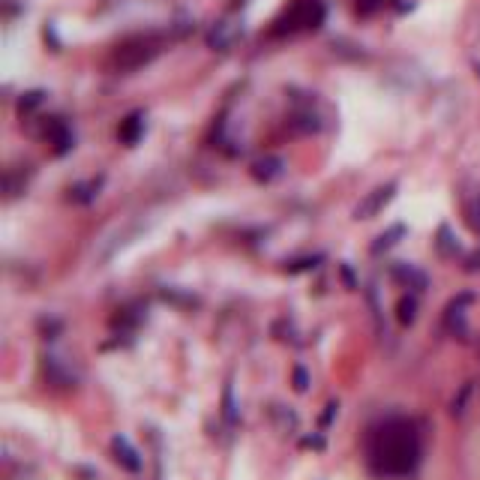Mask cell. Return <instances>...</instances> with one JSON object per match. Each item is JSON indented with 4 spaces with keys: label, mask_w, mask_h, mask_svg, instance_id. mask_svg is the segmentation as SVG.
Returning a JSON list of instances; mask_svg holds the SVG:
<instances>
[{
    "label": "cell",
    "mask_w": 480,
    "mask_h": 480,
    "mask_svg": "<svg viewBox=\"0 0 480 480\" xmlns=\"http://www.w3.org/2000/svg\"><path fill=\"white\" fill-rule=\"evenodd\" d=\"M420 459V438L411 420L391 418L369 436V465L382 477H409Z\"/></svg>",
    "instance_id": "obj_1"
},
{
    "label": "cell",
    "mask_w": 480,
    "mask_h": 480,
    "mask_svg": "<svg viewBox=\"0 0 480 480\" xmlns=\"http://www.w3.org/2000/svg\"><path fill=\"white\" fill-rule=\"evenodd\" d=\"M393 195H396V184H393V180H391V184H384V186H378V189H373V193H369L364 202L357 204L355 220H373V216H378L387 204L393 202Z\"/></svg>",
    "instance_id": "obj_2"
},
{
    "label": "cell",
    "mask_w": 480,
    "mask_h": 480,
    "mask_svg": "<svg viewBox=\"0 0 480 480\" xmlns=\"http://www.w3.org/2000/svg\"><path fill=\"white\" fill-rule=\"evenodd\" d=\"M474 301V294L472 292H465V294H459L454 297V301L447 303V310H445V324H447V330L454 333L456 339H468V321H465V306Z\"/></svg>",
    "instance_id": "obj_3"
},
{
    "label": "cell",
    "mask_w": 480,
    "mask_h": 480,
    "mask_svg": "<svg viewBox=\"0 0 480 480\" xmlns=\"http://www.w3.org/2000/svg\"><path fill=\"white\" fill-rule=\"evenodd\" d=\"M153 54H157V48H153V42H144V39H139V42H130V45H123L121 51H117V63H121L123 69H139V66H144Z\"/></svg>",
    "instance_id": "obj_4"
},
{
    "label": "cell",
    "mask_w": 480,
    "mask_h": 480,
    "mask_svg": "<svg viewBox=\"0 0 480 480\" xmlns=\"http://www.w3.org/2000/svg\"><path fill=\"white\" fill-rule=\"evenodd\" d=\"M112 454H114L117 463L126 468V472H141V456H139V450L130 445V438H126V436H114L112 438Z\"/></svg>",
    "instance_id": "obj_5"
},
{
    "label": "cell",
    "mask_w": 480,
    "mask_h": 480,
    "mask_svg": "<svg viewBox=\"0 0 480 480\" xmlns=\"http://www.w3.org/2000/svg\"><path fill=\"white\" fill-rule=\"evenodd\" d=\"M391 274H393L396 279H400L402 285L414 288V292H427V285H429V276L423 274V270H418L414 265H405V261H396Z\"/></svg>",
    "instance_id": "obj_6"
},
{
    "label": "cell",
    "mask_w": 480,
    "mask_h": 480,
    "mask_svg": "<svg viewBox=\"0 0 480 480\" xmlns=\"http://www.w3.org/2000/svg\"><path fill=\"white\" fill-rule=\"evenodd\" d=\"M45 139L54 144V153H66L72 148V135L66 130V123L57 121V117H48V121H45Z\"/></svg>",
    "instance_id": "obj_7"
},
{
    "label": "cell",
    "mask_w": 480,
    "mask_h": 480,
    "mask_svg": "<svg viewBox=\"0 0 480 480\" xmlns=\"http://www.w3.org/2000/svg\"><path fill=\"white\" fill-rule=\"evenodd\" d=\"M45 375H48V382L57 384V387H72V384H75V375H72L69 369H63V364L57 357H45Z\"/></svg>",
    "instance_id": "obj_8"
},
{
    "label": "cell",
    "mask_w": 480,
    "mask_h": 480,
    "mask_svg": "<svg viewBox=\"0 0 480 480\" xmlns=\"http://www.w3.org/2000/svg\"><path fill=\"white\" fill-rule=\"evenodd\" d=\"M141 132H144V117L135 112V114H130L121 123V132H117V139H121L123 144H135V141L141 139Z\"/></svg>",
    "instance_id": "obj_9"
},
{
    "label": "cell",
    "mask_w": 480,
    "mask_h": 480,
    "mask_svg": "<svg viewBox=\"0 0 480 480\" xmlns=\"http://www.w3.org/2000/svg\"><path fill=\"white\" fill-rule=\"evenodd\" d=\"M436 247H438L441 256H450V258L459 256V240H456V234H454V229H450V225H441V229H438Z\"/></svg>",
    "instance_id": "obj_10"
},
{
    "label": "cell",
    "mask_w": 480,
    "mask_h": 480,
    "mask_svg": "<svg viewBox=\"0 0 480 480\" xmlns=\"http://www.w3.org/2000/svg\"><path fill=\"white\" fill-rule=\"evenodd\" d=\"M252 175H256L258 180H274L283 175V159L270 157V159H258L256 166H252Z\"/></svg>",
    "instance_id": "obj_11"
},
{
    "label": "cell",
    "mask_w": 480,
    "mask_h": 480,
    "mask_svg": "<svg viewBox=\"0 0 480 480\" xmlns=\"http://www.w3.org/2000/svg\"><path fill=\"white\" fill-rule=\"evenodd\" d=\"M396 319H400V324H414V319H418V297L414 294H405L400 297V303H396Z\"/></svg>",
    "instance_id": "obj_12"
},
{
    "label": "cell",
    "mask_w": 480,
    "mask_h": 480,
    "mask_svg": "<svg viewBox=\"0 0 480 480\" xmlns=\"http://www.w3.org/2000/svg\"><path fill=\"white\" fill-rule=\"evenodd\" d=\"M472 393H474V382H465L459 387V393L454 396V402H450V414H454V418H463L465 414V405L472 400Z\"/></svg>",
    "instance_id": "obj_13"
},
{
    "label": "cell",
    "mask_w": 480,
    "mask_h": 480,
    "mask_svg": "<svg viewBox=\"0 0 480 480\" xmlns=\"http://www.w3.org/2000/svg\"><path fill=\"white\" fill-rule=\"evenodd\" d=\"M402 234H405V225H393V229H387L384 234H378V240L373 243V252H375V256H378V252L391 249V247H393V243H396V240H400V238H402Z\"/></svg>",
    "instance_id": "obj_14"
},
{
    "label": "cell",
    "mask_w": 480,
    "mask_h": 480,
    "mask_svg": "<svg viewBox=\"0 0 480 480\" xmlns=\"http://www.w3.org/2000/svg\"><path fill=\"white\" fill-rule=\"evenodd\" d=\"M222 405H225V420L238 423V405H234V387H231V382L225 384V391H222Z\"/></svg>",
    "instance_id": "obj_15"
},
{
    "label": "cell",
    "mask_w": 480,
    "mask_h": 480,
    "mask_svg": "<svg viewBox=\"0 0 480 480\" xmlns=\"http://www.w3.org/2000/svg\"><path fill=\"white\" fill-rule=\"evenodd\" d=\"M207 42H211V45H213V48H220V51H225V48H229V45H231V33H229V30H225V24H220V27H216V30H213L211 36H207Z\"/></svg>",
    "instance_id": "obj_16"
},
{
    "label": "cell",
    "mask_w": 480,
    "mask_h": 480,
    "mask_svg": "<svg viewBox=\"0 0 480 480\" xmlns=\"http://www.w3.org/2000/svg\"><path fill=\"white\" fill-rule=\"evenodd\" d=\"M39 330L45 333V339H54V337H57V333L63 330V324H60L57 319H42V321H39Z\"/></svg>",
    "instance_id": "obj_17"
},
{
    "label": "cell",
    "mask_w": 480,
    "mask_h": 480,
    "mask_svg": "<svg viewBox=\"0 0 480 480\" xmlns=\"http://www.w3.org/2000/svg\"><path fill=\"white\" fill-rule=\"evenodd\" d=\"M42 90H30V94H24L21 96V103H18V105H21V112H30V108H36V105H39L42 103Z\"/></svg>",
    "instance_id": "obj_18"
},
{
    "label": "cell",
    "mask_w": 480,
    "mask_h": 480,
    "mask_svg": "<svg viewBox=\"0 0 480 480\" xmlns=\"http://www.w3.org/2000/svg\"><path fill=\"white\" fill-rule=\"evenodd\" d=\"M468 225H472V229L480 234V195L472 202V207H468Z\"/></svg>",
    "instance_id": "obj_19"
},
{
    "label": "cell",
    "mask_w": 480,
    "mask_h": 480,
    "mask_svg": "<svg viewBox=\"0 0 480 480\" xmlns=\"http://www.w3.org/2000/svg\"><path fill=\"white\" fill-rule=\"evenodd\" d=\"M306 387H310V375H306V369L303 366H294V391L303 393Z\"/></svg>",
    "instance_id": "obj_20"
},
{
    "label": "cell",
    "mask_w": 480,
    "mask_h": 480,
    "mask_svg": "<svg viewBox=\"0 0 480 480\" xmlns=\"http://www.w3.org/2000/svg\"><path fill=\"white\" fill-rule=\"evenodd\" d=\"M319 261H321V256H315V258H303V261H294V265L288 267V270H292V274H301V270H310V267H315V265H319Z\"/></svg>",
    "instance_id": "obj_21"
},
{
    "label": "cell",
    "mask_w": 480,
    "mask_h": 480,
    "mask_svg": "<svg viewBox=\"0 0 480 480\" xmlns=\"http://www.w3.org/2000/svg\"><path fill=\"white\" fill-rule=\"evenodd\" d=\"M297 121H301V123H297V126H301V130H319V117H310V114H301V117H297Z\"/></svg>",
    "instance_id": "obj_22"
},
{
    "label": "cell",
    "mask_w": 480,
    "mask_h": 480,
    "mask_svg": "<svg viewBox=\"0 0 480 480\" xmlns=\"http://www.w3.org/2000/svg\"><path fill=\"white\" fill-rule=\"evenodd\" d=\"M465 270H468V274H474V270H480V249H474L472 256H468V261H465Z\"/></svg>",
    "instance_id": "obj_23"
},
{
    "label": "cell",
    "mask_w": 480,
    "mask_h": 480,
    "mask_svg": "<svg viewBox=\"0 0 480 480\" xmlns=\"http://www.w3.org/2000/svg\"><path fill=\"white\" fill-rule=\"evenodd\" d=\"M337 409H339L337 402H330V405H328V411H324V418H321V423H324V427H328V423H330L333 418H337Z\"/></svg>",
    "instance_id": "obj_24"
},
{
    "label": "cell",
    "mask_w": 480,
    "mask_h": 480,
    "mask_svg": "<svg viewBox=\"0 0 480 480\" xmlns=\"http://www.w3.org/2000/svg\"><path fill=\"white\" fill-rule=\"evenodd\" d=\"M303 445H306V447H319V450H321V447H324V438H321V436H312V438H303Z\"/></svg>",
    "instance_id": "obj_25"
},
{
    "label": "cell",
    "mask_w": 480,
    "mask_h": 480,
    "mask_svg": "<svg viewBox=\"0 0 480 480\" xmlns=\"http://www.w3.org/2000/svg\"><path fill=\"white\" fill-rule=\"evenodd\" d=\"M342 276H346V283H348V288H357V283H355V276H351V270H348V265H342Z\"/></svg>",
    "instance_id": "obj_26"
},
{
    "label": "cell",
    "mask_w": 480,
    "mask_h": 480,
    "mask_svg": "<svg viewBox=\"0 0 480 480\" xmlns=\"http://www.w3.org/2000/svg\"><path fill=\"white\" fill-rule=\"evenodd\" d=\"M474 69H477V75H480V63H477V66H474Z\"/></svg>",
    "instance_id": "obj_27"
}]
</instances>
